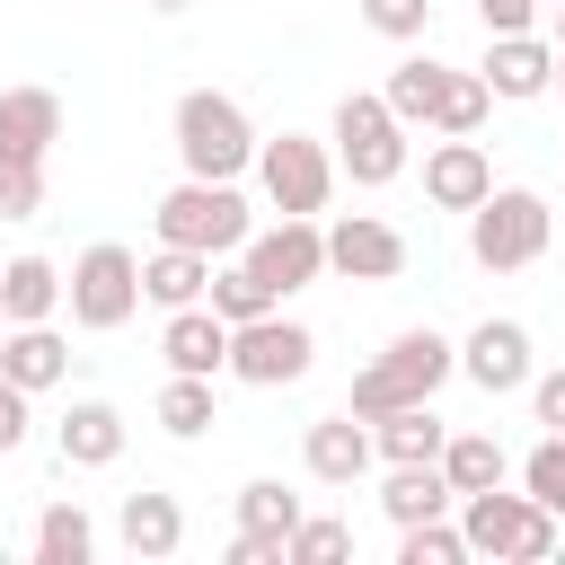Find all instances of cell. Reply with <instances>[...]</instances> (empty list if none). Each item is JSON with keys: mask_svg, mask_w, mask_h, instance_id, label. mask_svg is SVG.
Segmentation results:
<instances>
[{"mask_svg": "<svg viewBox=\"0 0 565 565\" xmlns=\"http://www.w3.org/2000/svg\"><path fill=\"white\" fill-rule=\"evenodd\" d=\"M450 371H459V344H450V335H433V327H406V335H388V344H380V362H362V371H353V397H344V406L371 424V415H388V406H424Z\"/></svg>", "mask_w": 565, "mask_h": 565, "instance_id": "cell-1", "label": "cell"}, {"mask_svg": "<svg viewBox=\"0 0 565 565\" xmlns=\"http://www.w3.org/2000/svg\"><path fill=\"white\" fill-rule=\"evenodd\" d=\"M344 556H353V530L327 521V512H318V521L300 512V530H291V565H344Z\"/></svg>", "mask_w": 565, "mask_h": 565, "instance_id": "cell-33", "label": "cell"}, {"mask_svg": "<svg viewBox=\"0 0 565 565\" xmlns=\"http://www.w3.org/2000/svg\"><path fill=\"white\" fill-rule=\"evenodd\" d=\"M547 238H556V212H547V194H530V185H494V194L468 212V256H477L486 274L539 265Z\"/></svg>", "mask_w": 565, "mask_h": 565, "instance_id": "cell-5", "label": "cell"}, {"mask_svg": "<svg viewBox=\"0 0 565 565\" xmlns=\"http://www.w3.org/2000/svg\"><path fill=\"white\" fill-rule=\"evenodd\" d=\"M441 88H450V62H433V53H406L397 71H388V115L415 132V124H433V106H441Z\"/></svg>", "mask_w": 565, "mask_h": 565, "instance_id": "cell-25", "label": "cell"}, {"mask_svg": "<svg viewBox=\"0 0 565 565\" xmlns=\"http://www.w3.org/2000/svg\"><path fill=\"white\" fill-rule=\"evenodd\" d=\"M53 450H62V468H115V459H124V415H115L106 397H79V406L53 424Z\"/></svg>", "mask_w": 565, "mask_h": 565, "instance_id": "cell-19", "label": "cell"}, {"mask_svg": "<svg viewBox=\"0 0 565 565\" xmlns=\"http://www.w3.org/2000/svg\"><path fill=\"white\" fill-rule=\"evenodd\" d=\"M424 194H433L441 212H477V203L494 194V159H486V141H477V132H441L433 159H424Z\"/></svg>", "mask_w": 565, "mask_h": 565, "instance_id": "cell-13", "label": "cell"}, {"mask_svg": "<svg viewBox=\"0 0 565 565\" xmlns=\"http://www.w3.org/2000/svg\"><path fill=\"white\" fill-rule=\"evenodd\" d=\"M230 565H291V539H274V530H238V539H230Z\"/></svg>", "mask_w": 565, "mask_h": 565, "instance_id": "cell-37", "label": "cell"}, {"mask_svg": "<svg viewBox=\"0 0 565 565\" xmlns=\"http://www.w3.org/2000/svg\"><path fill=\"white\" fill-rule=\"evenodd\" d=\"M530 415H539L547 433H565V371H539V380H530Z\"/></svg>", "mask_w": 565, "mask_h": 565, "instance_id": "cell-39", "label": "cell"}, {"mask_svg": "<svg viewBox=\"0 0 565 565\" xmlns=\"http://www.w3.org/2000/svg\"><path fill=\"white\" fill-rule=\"evenodd\" d=\"M300 459H309V477H318V486H353V477L380 459V441H371V424L344 406V415H318V424L300 433Z\"/></svg>", "mask_w": 565, "mask_h": 565, "instance_id": "cell-14", "label": "cell"}, {"mask_svg": "<svg viewBox=\"0 0 565 565\" xmlns=\"http://www.w3.org/2000/svg\"><path fill=\"white\" fill-rule=\"evenodd\" d=\"M521 486H530V494H539V503L565 521V433H547V441L521 459Z\"/></svg>", "mask_w": 565, "mask_h": 565, "instance_id": "cell-35", "label": "cell"}, {"mask_svg": "<svg viewBox=\"0 0 565 565\" xmlns=\"http://www.w3.org/2000/svg\"><path fill=\"white\" fill-rule=\"evenodd\" d=\"M477 18H486V35H530L539 0H477Z\"/></svg>", "mask_w": 565, "mask_h": 565, "instance_id": "cell-38", "label": "cell"}, {"mask_svg": "<svg viewBox=\"0 0 565 565\" xmlns=\"http://www.w3.org/2000/svg\"><path fill=\"white\" fill-rule=\"evenodd\" d=\"M62 97L53 88H0V159H53Z\"/></svg>", "mask_w": 565, "mask_h": 565, "instance_id": "cell-18", "label": "cell"}, {"mask_svg": "<svg viewBox=\"0 0 565 565\" xmlns=\"http://www.w3.org/2000/svg\"><path fill=\"white\" fill-rule=\"evenodd\" d=\"M71 291H62V274H53V256H9L0 265V318L9 327H35V318H53Z\"/></svg>", "mask_w": 565, "mask_h": 565, "instance_id": "cell-21", "label": "cell"}, {"mask_svg": "<svg viewBox=\"0 0 565 565\" xmlns=\"http://www.w3.org/2000/svg\"><path fill=\"white\" fill-rule=\"evenodd\" d=\"M256 185H265V203H274V212L318 221V212H327V194H335V150H327V141H309V132H274V141H256Z\"/></svg>", "mask_w": 565, "mask_h": 565, "instance_id": "cell-8", "label": "cell"}, {"mask_svg": "<svg viewBox=\"0 0 565 565\" xmlns=\"http://www.w3.org/2000/svg\"><path fill=\"white\" fill-rule=\"evenodd\" d=\"M97 556V521L79 503H44L35 512V565H88Z\"/></svg>", "mask_w": 565, "mask_h": 565, "instance_id": "cell-27", "label": "cell"}, {"mask_svg": "<svg viewBox=\"0 0 565 565\" xmlns=\"http://www.w3.org/2000/svg\"><path fill=\"white\" fill-rule=\"evenodd\" d=\"M203 300H212V309H221V318H230V327H247V318H265V309H282V300H274V291H265V274H256V265H247V256H238V265H221V274H212V291H203Z\"/></svg>", "mask_w": 565, "mask_h": 565, "instance_id": "cell-28", "label": "cell"}, {"mask_svg": "<svg viewBox=\"0 0 565 565\" xmlns=\"http://www.w3.org/2000/svg\"><path fill=\"white\" fill-rule=\"evenodd\" d=\"M486 106H494L486 71H450V88H441V106H433V132H477Z\"/></svg>", "mask_w": 565, "mask_h": 565, "instance_id": "cell-32", "label": "cell"}, {"mask_svg": "<svg viewBox=\"0 0 565 565\" xmlns=\"http://www.w3.org/2000/svg\"><path fill=\"white\" fill-rule=\"evenodd\" d=\"M71 327H88V335H115L132 309H141V256L124 247V238H97V247H79L71 256Z\"/></svg>", "mask_w": 565, "mask_h": 565, "instance_id": "cell-6", "label": "cell"}, {"mask_svg": "<svg viewBox=\"0 0 565 565\" xmlns=\"http://www.w3.org/2000/svg\"><path fill=\"white\" fill-rule=\"evenodd\" d=\"M459 494H450V477H441V459H415V468H388V486H380V512L406 530V521H441Z\"/></svg>", "mask_w": 565, "mask_h": 565, "instance_id": "cell-24", "label": "cell"}, {"mask_svg": "<svg viewBox=\"0 0 565 565\" xmlns=\"http://www.w3.org/2000/svg\"><path fill=\"white\" fill-rule=\"evenodd\" d=\"M309 362H318V335L282 309L230 327V380H247V388H291V380H309Z\"/></svg>", "mask_w": 565, "mask_h": 565, "instance_id": "cell-9", "label": "cell"}, {"mask_svg": "<svg viewBox=\"0 0 565 565\" xmlns=\"http://www.w3.org/2000/svg\"><path fill=\"white\" fill-rule=\"evenodd\" d=\"M203 291H212V256L168 247V238H159V256H141V300H159V309H194Z\"/></svg>", "mask_w": 565, "mask_h": 565, "instance_id": "cell-23", "label": "cell"}, {"mask_svg": "<svg viewBox=\"0 0 565 565\" xmlns=\"http://www.w3.org/2000/svg\"><path fill=\"white\" fill-rule=\"evenodd\" d=\"M150 9H185V0H150Z\"/></svg>", "mask_w": 565, "mask_h": 565, "instance_id": "cell-43", "label": "cell"}, {"mask_svg": "<svg viewBox=\"0 0 565 565\" xmlns=\"http://www.w3.org/2000/svg\"><path fill=\"white\" fill-rule=\"evenodd\" d=\"M0 388H9V371H0Z\"/></svg>", "mask_w": 565, "mask_h": 565, "instance_id": "cell-44", "label": "cell"}, {"mask_svg": "<svg viewBox=\"0 0 565 565\" xmlns=\"http://www.w3.org/2000/svg\"><path fill=\"white\" fill-rule=\"evenodd\" d=\"M459 371H468L486 397L530 388V380H539V362H530V327H521V318H477L468 344H459Z\"/></svg>", "mask_w": 565, "mask_h": 565, "instance_id": "cell-12", "label": "cell"}, {"mask_svg": "<svg viewBox=\"0 0 565 565\" xmlns=\"http://www.w3.org/2000/svg\"><path fill=\"white\" fill-rule=\"evenodd\" d=\"M503 441L494 433H450L441 441V477H450V494H486V486H503Z\"/></svg>", "mask_w": 565, "mask_h": 565, "instance_id": "cell-26", "label": "cell"}, {"mask_svg": "<svg viewBox=\"0 0 565 565\" xmlns=\"http://www.w3.org/2000/svg\"><path fill=\"white\" fill-rule=\"evenodd\" d=\"M44 212V159H0V221H35Z\"/></svg>", "mask_w": 565, "mask_h": 565, "instance_id": "cell-34", "label": "cell"}, {"mask_svg": "<svg viewBox=\"0 0 565 565\" xmlns=\"http://www.w3.org/2000/svg\"><path fill=\"white\" fill-rule=\"evenodd\" d=\"M159 353H168V371H194V380H212V371H230V318H221L212 300H194V309H168V327H159Z\"/></svg>", "mask_w": 565, "mask_h": 565, "instance_id": "cell-15", "label": "cell"}, {"mask_svg": "<svg viewBox=\"0 0 565 565\" xmlns=\"http://www.w3.org/2000/svg\"><path fill=\"white\" fill-rule=\"evenodd\" d=\"M327 141H335V168H344L353 185H397V177H406V124L388 115V97H362V88H353V97L335 106V132H327Z\"/></svg>", "mask_w": 565, "mask_h": 565, "instance_id": "cell-7", "label": "cell"}, {"mask_svg": "<svg viewBox=\"0 0 565 565\" xmlns=\"http://www.w3.org/2000/svg\"><path fill=\"white\" fill-rule=\"evenodd\" d=\"M371 441H380V459H388V468H415V459H441L450 424H441V415H433V397H424V406H388V415H371Z\"/></svg>", "mask_w": 565, "mask_h": 565, "instance_id": "cell-22", "label": "cell"}, {"mask_svg": "<svg viewBox=\"0 0 565 565\" xmlns=\"http://www.w3.org/2000/svg\"><path fill=\"white\" fill-rule=\"evenodd\" d=\"M556 44H565V0H556Z\"/></svg>", "mask_w": 565, "mask_h": 565, "instance_id": "cell-41", "label": "cell"}, {"mask_svg": "<svg viewBox=\"0 0 565 565\" xmlns=\"http://www.w3.org/2000/svg\"><path fill=\"white\" fill-rule=\"evenodd\" d=\"M238 530H274V539H291V530H300V494H291L282 477H247V486H238Z\"/></svg>", "mask_w": 565, "mask_h": 565, "instance_id": "cell-29", "label": "cell"}, {"mask_svg": "<svg viewBox=\"0 0 565 565\" xmlns=\"http://www.w3.org/2000/svg\"><path fill=\"white\" fill-rule=\"evenodd\" d=\"M459 530H468V556H494V565H539V556H556V512L521 486V494H503V486H486V494H459Z\"/></svg>", "mask_w": 565, "mask_h": 565, "instance_id": "cell-3", "label": "cell"}, {"mask_svg": "<svg viewBox=\"0 0 565 565\" xmlns=\"http://www.w3.org/2000/svg\"><path fill=\"white\" fill-rule=\"evenodd\" d=\"M362 18H371L380 35H397V44H415V35L433 26V0H362Z\"/></svg>", "mask_w": 565, "mask_h": 565, "instance_id": "cell-36", "label": "cell"}, {"mask_svg": "<svg viewBox=\"0 0 565 565\" xmlns=\"http://www.w3.org/2000/svg\"><path fill=\"white\" fill-rule=\"evenodd\" d=\"M238 256H247V265L265 274V291H274V300H291V291H309V282L327 274V230H318V221H291V212H282V221H274V230H256V238H247Z\"/></svg>", "mask_w": 565, "mask_h": 565, "instance_id": "cell-11", "label": "cell"}, {"mask_svg": "<svg viewBox=\"0 0 565 565\" xmlns=\"http://www.w3.org/2000/svg\"><path fill=\"white\" fill-rule=\"evenodd\" d=\"M486 88L494 97H547L556 88V44H539V35H486Z\"/></svg>", "mask_w": 565, "mask_h": 565, "instance_id": "cell-17", "label": "cell"}, {"mask_svg": "<svg viewBox=\"0 0 565 565\" xmlns=\"http://www.w3.org/2000/svg\"><path fill=\"white\" fill-rule=\"evenodd\" d=\"M327 274H344V282H397L406 274V230L380 221V212L327 221Z\"/></svg>", "mask_w": 565, "mask_h": 565, "instance_id": "cell-10", "label": "cell"}, {"mask_svg": "<svg viewBox=\"0 0 565 565\" xmlns=\"http://www.w3.org/2000/svg\"><path fill=\"white\" fill-rule=\"evenodd\" d=\"M0 371L35 397V388H62V371H71V344H62V327L53 318H35V327H9V344H0Z\"/></svg>", "mask_w": 565, "mask_h": 565, "instance_id": "cell-20", "label": "cell"}, {"mask_svg": "<svg viewBox=\"0 0 565 565\" xmlns=\"http://www.w3.org/2000/svg\"><path fill=\"white\" fill-rule=\"evenodd\" d=\"M159 238L168 247H194V256H238L247 238H256V221H247V194H238V177H185V185H168L159 194Z\"/></svg>", "mask_w": 565, "mask_h": 565, "instance_id": "cell-2", "label": "cell"}, {"mask_svg": "<svg viewBox=\"0 0 565 565\" xmlns=\"http://www.w3.org/2000/svg\"><path fill=\"white\" fill-rule=\"evenodd\" d=\"M556 88H565V44H556Z\"/></svg>", "mask_w": 565, "mask_h": 565, "instance_id": "cell-42", "label": "cell"}, {"mask_svg": "<svg viewBox=\"0 0 565 565\" xmlns=\"http://www.w3.org/2000/svg\"><path fill=\"white\" fill-rule=\"evenodd\" d=\"M159 424H168L177 441L212 433V380H194V371H168V388H159Z\"/></svg>", "mask_w": 565, "mask_h": 565, "instance_id": "cell-30", "label": "cell"}, {"mask_svg": "<svg viewBox=\"0 0 565 565\" xmlns=\"http://www.w3.org/2000/svg\"><path fill=\"white\" fill-rule=\"evenodd\" d=\"M115 539H124L141 565H159V556H177V547H185V503H177V494H159V486H141V494H124V503H115Z\"/></svg>", "mask_w": 565, "mask_h": 565, "instance_id": "cell-16", "label": "cell"}, {"mask_svg": "<svg viewBox=\"0 0 565 565\" xmlns=\"http://www.w3.org/2000/svg\"><path fill=\"white\" fill-rule=\"evenodd\" d=\"M168 132H177L185 177H238V168H256V124H247V106L221 97V88H185L177 115H168Z\"/></svg>", "mask_w": 565, "mask_h": 565, "instance_id": "cell-4", "label": "cell"}, {"mask_svg": "<svg viewBox=\"0 0 565 565\" xmlns=\"http://www.w3.org/2000/svg\"><path fill=\"white\" fill-rule=\"evenodd\" d=\"M18 441H26V388L9 380L0 388V450H18Z\"/></svg>", "mask_w": 565, "mask_h": 565, "instance_id": "cell-40", "label": "cell"}, {"mask_svg": "<svg viewBox=\"0 0 565 565\" xmlns=\"http://www.w3.org/2000/svg\"><path fill=\"white\" fill-rule=\"evenodd\" d=\"M468 556V530L441 512V521H406L397 530V565H459Z\"/></svg>", "mask_w": 565, "mask_h": 565, "instance_id": "cell-31", "label": "cell"}]
</instances>
